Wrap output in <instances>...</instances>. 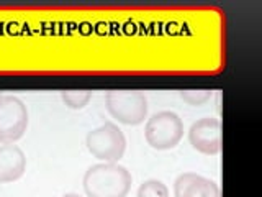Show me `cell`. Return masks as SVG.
<instances>
[{"instance_id": "obj_9", "label": "cell", "mask_w": 262, "mask_h": 197, "mask_svg": "<svg viewBox=\"0 0 262 197\" xmlns=\"http://www.w3.org/2000/svg\"><path fill=\"white\" fill-rule=\"evenodd\" d=\"M62 102L72 110H82L92 98V92L89 90H66L61 94Z\"/></svg>"}, {"instance_id": "obj_7", "label": "cell", "mask_w": 262, "mask_h": 197, "mask_svg": "<svg viewBox=\"0 0 262 197\" xmlns=\"http://www.w3.org/2000/svg\"><path fill=\"white\" fill-rule=\"evenodd\" d=\"M176 197H221L215 181L199 176L196 172H182L174 183Z\"/></svg>"}, {"instance_id": "obj_8", "label": "cell", "mask_w": 262, "mask_h": 197, "mask_svg": "<svg viewBox=\"0 0 262 197\" xmlns=\"http://www.w3.org/2000/svg\"><path fill=\"white\" fill-rule=\"evenodd\" d=\"M27 169V158L21 148L13 143L0 145V183H13Z\"/></svg>"}, {"instance_id": "obj_10", "label": "cell", "mask_w": 262, "mask_h": 197, "mask_svg": "<svg viewBox=\"0 0 262 197\" xmlns=\"http://www.w3.org/2000/svg\"><path fill=\"white\" fill-rule=\"evenodd\" d=\"M136 197H169V189L162 181L147 179L138 187Z\"/></svg>"}, {"instance_id": "obj_12", "label": "cell", "mask_w": 262, "mask_h": 197, "mask_svg": "<svg viewBox=\"0 0 262 197\" xmlns=\"http://www.w3.org/2000/svg\"><path fill=\"white\" fill-rule=\"evenodd\" d=\"M62 197H82V195H79V194H74V192H68V194H64Z\"/></svg>"}, {"instance_id": "obj_2", "label": "cell", "mask_w": 262, "mask_h": 197, "mask_svg": "<svg viewBox=\"0 0 262 197\" xmlns=\"http://www.w3.org/2000/svg\"><path fill=\"white\" fill-rule=\"evenodd\" d=\"M105 107L123 125H141L147 119V98L141 90H108L105 94Z\"/></svg>"}, {"instance_id": "obj_4", "label": "cell", "mask_w": 262, "mask_h": 197, "mask_svg": "<svg viewBox=\"0 0 262 197\" xmlns=\"http://www.w3.org/2000/svg\"><path fill=\"white\" fill-rule=\"evenodd\" d=\"M87 150L103 163H118L126 151V138L118 125L105 122L103 125L90 130L85 136Z\"/></svg>"}, {"instance_id": "obj_1", "label": "cell", "mask_w": 262, "mask_h": 197, "mask_svg": "<svg viewBox=\"0 0 262 197\" xmlns=\"http://www.w3.org/2000/svg\"><path fill=\"white\" fill-rule=\"evenodd\" d=\"M131 184V172L118 163L94 164L82 179L87 197H126Z\"/></svg>"}, {"instance_id": "obj_5", "label": "cell", "mask_w": 262, "mask_h": 197, "mask_svg": "<svg viewBox=\"0 0 262 197\" xmlns=\"http://www.w3.org/2000/svg\"><path fill=\"white\" fill-rule=\"evenodd\" d=\"M28 128V109L18 97L0 95V143H13Z\"/></svg>"}, {"instance_id": "obj_3", "label": "cell", "mask_w": 262, "mask_h": 197, "mask_svg": "<svg viewBox=\"0 0 262 197\" xmlns=\"http://www.w3.org/2000/svg\"><path fill=\"white\" fill-rule=\"evenodd\" d=\"M184 136V122L176 112L162 110L147 119L144 127L146 143L154 150L166 151L176 148Z\"/></svg>"}, {"instance_id": "obj_11", "label": "cell", "mask_w": 262, "mask_h": 197, "mask_svg": "<svg viewBox=\"0 0 262 197\" xmlns=\"http://www.w3.org/2000/svg\"><path fill=\"white\" fill-rule=\"evenodd\" d=\"M182 101L187 102L188 105H203L207 101H210L211 92L210 90H184L180 92Z\"/></svg>"}, {"instance_id": "obj_6", "label": "cell", "mask_w": 262, "mask_h": 197, "mask_svg": "<svg viewBox=\"0 0 262 197\" xmlns=\"http://www.w3.org/2000/svg\"><path fill=\"white\" fill-rule=\"evenodd\" d=\"M188 142L203 154H216L221 150V123L215 117H202L192 123Z\"/></svg>"}]
</instances>
